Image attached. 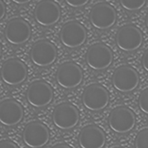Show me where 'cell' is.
Wrapping results in <instances>:
<instances>
[{"label":"cell","instance_id":"cell-27","mask_svg":"<svg viewBox=\"0 0 148 148\" xmlns=\"http://www.w3.org/2000/svg\"><path fill=\"white\" fill-rule=\"evenodd\" d=\"M145 25H146V27L148 28V12H147L146 18H145Z\"/></svg>","mask_w":148,"mask_h":148},{"label":"cell","instance_id":"cell-7","mask_svg":"<svg viewBox=\"0 0 148 148\" xmlns=\"http://www.w3.org/2000/svg\"><path fill=\"white\" fill-rule=\"evenodd\" d=\"M86 30L81 24L76 21L65 24L62 27L59 35L62 45L70 49L78 48L83 45L86 40Z\"/></svg>","mask_w":148,"mask_h":148},{"label":"cell","instance_id":"cell-12","mask_svg":"<svg viewBox=\"0 0 148 148\" xmlns=\"http://www.w3.org/2000/svg\"><path fill=\"white\" fill-rule=\"evenodd\" d=\"M30 58L35 65L38 67H46L55 62L57 58V49L50 41L39 40L32 47Z\"/></svg>","mask_w":148,"mask_h":148},{"label":"cell","instance_id":"cell-11","mask_svg":"<svg viewBox=\"0 0 148 148\" xmlns=\"http://www.w3.org/2000/svg\"><path fill=\"white\" fill-rule=\"evenodd\" d=\"M143 43V35L140 30L132 25H127L121 27L116 35L117 46L124 51H133L138 50Z\"/></svg>","mask_w":148,"mask_h":148},{"label":"cell","instance_id":"cell-14","mask_svg":"<svg viewBox=\"0 0 148 148\" xmlns=\"http://www.w3.org/2000/svg\"><path fill=\"white\" fill-rule=\"evenodd\" d=\"M61 16V11L57 3L52 0H43L39 2L34 11L36 22L42 26L48 27L57 24Z\"/></svg>","mask_w":148,"mask_h":148},{"label":"cell","instance_id":"cell-17","mask_svg":"<svg viewBox=\"0 0 148 148\" xmlns=\"http://www.w3.org/2000/svg\"><path fill=\"white\" fill-rule=\"evenodd\" d=\"M81 148H103L106 145V135L102 129L95 125L85 126L79 136Z\"/></svg>","mask_w":148,"mask_h":148},{"label":"cell","instance_id":"cell-22","mask_svg":"<svg viewBox=\"0 0 148 148\" xmlns=\"http://www.w3.org/2000/svg\"><path fill=\"white\" fill-rule=\"evenodd\" d=\"M0 148H18V145L12 140H2L0 141Z\"/></svg>","mask_w":148,"mask_h":148},{"label":"cell","instance_id":"cell-6","mask_svg":"<svg viewBox=\"0 0 148 148\" xmlns=\"http://www.w3.org/2000/svg\"><path fill=\"white\" fill-rule=\"evenodd\" d=\"M0 75L6 85L12 86H18L27 78V68L18 58H10L2 65Z\"/></svg>","mask_w":148,"mask_h":148},{"label":"cell","instance_id":"cell-9","mask_svg":"<svg viewBox=\"0 0 148 148\" xmlns=\"http://www.w3.org/2000/svg\"><path fill=\"white\" fill-rule=\"evenodd\" d=\"M117 20L115 9L106 3L97 4L90 12V22L98 30H107L112 27Z\"/></svg>","mask_w":148,"mask_h":148},{"label":"cell","instance_id":"cell-28","mask_svg":"<svg viewBox=\"0 0 148 148\" xmlns=\"http://www.w3.org/2000/svg\"><path fill=\"white\" fill-rule=\"evenodd\" d=\"M2 54V47H1V45H0V56Z\"/></svg>","mask_w":148,"mask_h":148},{"label":"cell","instance_id":"cell-25","mask_svg":"<svg viewBox=\"0 0 148 148\" xmlns=\"http://www.w3.org/2000/svg\"><path fill=\"white\" fill-rule=\"evenodd\" d=\"M12 1L18 5H26L28 3H30L32 0H12Z\"/></svg>","mask_w":148,"mask_h":148},{"label":"cell","instance_id":"cell-3","mask_svg":"<svg viewBox=\"0 0 148 148\" xmlns=\"http://www.w3.org/2000/svg\"><path fill=\"white\" fill-rule=\"evenodd\" d=\"M79 120L78 109L70 103H61L52 112V121L56 127L61 130H70L75 127Z\"/></svg>","mask_w":148,"mask_h":148},{"label":"cell","instance_id":"cell-4","mask_svg":"<svg viewBox=\"0 0 148 148\" xmlns=\"http://www.w3.org/2000/svg\"><path fill=\"white\" fill-rule=\"evenodd\" d=\"M114 88L120 92H131L135 90L139 83L138 72L131 66L122 65L117 68L112 79Z\"/></svg>","mask_w":148,"mask_h":148},{"label":"cell","instance_id":"cell-19","mask_svg":"<svg viewBox=\"0 0 148 148\" xmlns=\"http://www.w3.org/2000/svg\"><path fill=\"white\" fill-rule=\"evenodd\" d=\"M136 148H148V129L140 131L135 139Z\"/></svg>","mask_w":148,"mask_h":148},{"label":"cell","instance_id":"cell-2","mask_svg":"<svg viewBox=\"0 0 148 148\" xmlns=\"http://www.w3.org/2000/svg\"><path fill=\"white\" fill-rule=\"evenodd\" d=\"M82 103L90 111H101L109 104V93L104 86L99 84L90 85L82 94Z\"/></svg>","mask_w":148,"mask_h":148},{"label":"cell","instance_id":"cell-13","mask_svg":"<svg viewBox=\"0 0 148 148\" xmlns=\"http://www.w3.org/2000/svg\"><path fill=\"white\" fill-rule=\"evenodd\" d=\"M23 141L30 148H41L45 146L50 138L48 128L40 122L29 123L23 131Z\"/></svg>","mask_w":148,"mask_h":148},{"label":"cell","instance_id":"cell-10","mask_svg":"<svg viewBox=\"0 0 148 148\" xmlns=\"http://www.w3.org/2000/svg\"><path fill=\"white\" fill-rule=\"evenodd\" d=\"M113 56L111 49L104 44H95L89 47L86 60L90 68L94 71H102L108 68L112 63Z\"/></svg>","mask_w":148,"mask_h":148},{"label":"cell","instance_id":"cell-21","mask_svg":"<svg viewBox=\"0 0 148 148\" xmlns=\"http://www.w3.org/2000/svg\"><path fill=\"white\" fill-rule=\"evenodd\" d=\"M64 1L69 6L72 8H79L87 5L90 0H64Z\"/></svg>","mask_w":148,"mask_h":148},{"label":"cell","instance_id":"cell-1","mask_svg":"<svg viewBox=\"0 0 148 148\" xmlns=\"http://www.w3.org/2000/svg\"><path fill=\"white\" fill-rule=\"evenodd\" d=\"M56 81L64 89L76 88L83 81V71L77 64L65 62L57 71Z\"/></svg>","mask_w":148,"mask_h":148},{"label":"cell","instance_id":"cell-20","mask_svg":"<svg viewBox=\"0 0 148 148\" xmlns=\"http://www.w3.org/2000/svg\"><path fill=\"white\" fill-rule=\"evenodd\" d=\"M138 106L140 110L148 115V88L145 89L138 98Z\"/></svg>","mask_w":148,"mask_h":148},{"label":"cell","instance_id":"cell-16","mask_svg":"<svg viewBox=\"0 0 148 148\" xmlns=\"http://www.w3.org/2000/svg\"><path fill=\"white\" fill-rule=\"evenodd\" d=\"M24 117L22 106L14 99H5L0 103V124L5 126H14L21 122Z\"/></svg>","mask_w":148,"mask_h":148},{"label":"cell","instance_id":"cell-29","mask_svg":"<svg viewBox=\"0 0 148 148\" xmlns=\"http://www.w3.org/2000/svg\"><path fill=\"white\" fill-rule=\"evenodd\" d=\"M113 148H122V147H113Z\"/></svg>","mask_w":148,"mask_h":148},{"label":"cell","instance_id":"cell-24","mask_svg":"<svg viewBox=\"0 0 148 148\" xmlns=\"http://www.w3.org/2000/svg\"><path fill=\"white\" fill-rule=\"evenodd\" d=\"M5 16V3L0 0V20H2Z\"/></svg>","mask_w":148,"mask_h":148},{"label":"cell","instance_id":"cell-5","mask_svg":"<svg viewBox=\"0 0 148 148\" xmlns=\"http://www.w3.org/2000/svg\"><path fill=\"white\" fill-rule=\"evenodd\" d=\"M108 124L114 132L120 134L127 133L135 125V115L131 109L125 106H119L111 112Z\"/></svg>","mask_w":148,"mask_h":148},{"label":"cell","instance_id":"cell-8","mask_svg":"<svg viewBox=\"0 0 148 148\" xmlns=\"http://www.w3.org/2000/svg\"><path fill=\"white\" fill-rule=\"evenodd\" d=\"M26 99L32 106L42 108L51 103L53 91L46 82L42 80L34 81L30 85L26 92Z\"/></svg>","mask_w":148,"mask_h":148},{"label":"cell","instance_id":"cell-23","mask_svg":"<svg viewBox=\"0 0 148 148\" xmlns=\"http://www.w3.org/2000/svg\"><path fill=\"white\" fill-rule=\"evenodd\" d=\"M142 66L145 69V71H146L148 72V50L145 51V52L143 55V58H142Z\"/></svg>","mask_w":148,"mask_h":148},{"label":"cell","instance_id":"cell-26","mask_svg":"<svg viewBox=\"0 0 148 148\" xmlns=\"http://www.w3.org/2000/svg\"><path fill=\"white\" fill-rule=\"evenodd\" d=\"M51 148H71V147H70L69 145H67L65 144H58Z\"/></svg>","mask_w":148,"mask_h":148},{"label":"cell","instance_id":"cell-18","mask_svg":"<svg viewBox=\"0 0 148 148\" xmlns=\"http://www.w3.org/2000/svg\"><path fill=\"white\" fill-rule=\"evenodd\" d=\"M121 6L127 12H136L142 9L146 0H119Z\"/></svg>","mask_w":148,"mask_h":148},{"label":"cell","instance_id":"cell-15","mask_svg":"<svg viewBox=\"0 0 148 148\" xmlns=\"http://www.w3.org/2000/svg\"><path fill=\"white\" fill-rule=\"evenodd\" d=\"M32 35L30 25L22 18H13L7 24L5 30L6 40L13 45H20L26 43Z\"/></svg>","mask_w":148,"mask_h":148}]
</instances>
